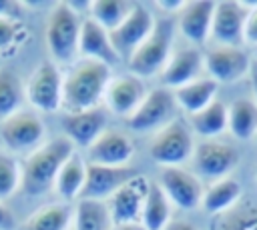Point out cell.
Segmentation results:
<instances>
[{"label":"cell","mask_w":257,"mask_h":230,"mask_svg":"<svg viewBox=\"0 0 257 230\" xmlns=\"http://www.w3.org/2000/svg\"><path fill=\"white\" fill-rule=\"evenodd\" d=\"M110 78V66L96 60L78 58L64 74L62 106L66 112H80L100 106Z\"/></svg>","instance_id":"1"},{"label":"cell","mask_w":257,"mask_h":230,"mask_svg":"<svg viewBox=\"0 0 257 230\" xmlns=\"http://www.w3.org/2000/svg\"><path fill=\"white\" fill-rule=\"evenodd\" d=\"M76 152L74 144L66 136H56L30 152L22 164L20 190L26 196H42L54 190L56 176L64 162Z\"/></svg>","instance_id":"2"},{"label":"cell","mask_w":257,"mask_h":230,"mask_svg":"<svg viewBox=\"0 0 257 230\" xmlns=\"http://www.w3.org/2000/svg\"><path fill=\"white\" fill-rule=\"evenodd\" d=\"M80 28H82V18L74 10L68 8L66 2H58L46 22V48L50 52L52 62L58 64H68L72 66L78 58V44H80Z\"/></svg>","instance_id":"3"},{"label":"cell","mask_w":257,"mask_h":230,"mask_svg":"<svg viewBox=\"0 0 257 230\" xmlns=\"http://www.w3.org/2000/svg\"><path fill=\"white\" fill-rule=\"evenodd\" d=\"M193 134L189 126L181 120H171L169 124H165L161 130L155 132L149 144V154L161 168L181 166L183 162L193 158Z\"/></svg>","instance_id":"4"},{"label":"cell","mask_w":257,"mask_h":230,"mask_svg":"<svg viewBox=\"0 0 257 230\" xmlns=\"http://www.w3.org/2000/svg\"><path fill=\"white\" fill-rule=\"evenodd\" d=\"M46 126L42 118L32 110H20L0 122V142L2 146L14 154H30L44 144Z\"/></svg>","instance_id":"5"},{"label":"cell","mask_w":257,"mask_h":230,"mask_svg":"<svg viewBox=\"0 0 257 230\" xmlns=\"http://www.w3.org/2000/svg\"><path fill=\"white\" fill-rule=\"evenodd\" d=\"M62 88L64 76L52 60H44L30 74L24 84V94L28 104L38 112H56L62 108Z\"/></svg>","instance_id":"6"},{"label":"cell","mask_w":257,"mask_h":230,"mask_svg":"<svg viewBox=\"0 0 257 230\" xmlns=\"http://www.w3.org/2000/svg\"><path fill=\"white\" fill-rule=\"evenodd\" d=\"M171 54H173V26L169 22H161L155 26L153 34L126 62L131 74L139 78H149L163 72Z\"/></svg>","instance_id":"7"},{"label":"cell","mask_w":257,"mask_h":230,"mask_svg":"<svg viewBox=\"0 0 257 230\" xmlns=\"http://www.w3.org/2000/svg\"><path fill=\"white\" fill-rule=\"evenodd\" d=\"M191 160L199 176L221 180L227 178L229 172L235 170V166L239 164V150L233 144L219 138L201 140L195 144Z\"/></svg>","instance_id":"8"},{"label":"cell","mask_w":257,"mask_h":230,"mask_svg":"<svg viewBox=\"0 0 257 230\" xmlns=\"http://www.w3.org/2000/svg\"><path fill=\"white\" fill-rule=\"evenodd\" d=\"M157 182L173 206L181 210H195L201 206L205 190L197 174L181 166H169L159 170Z\"/></svg>","instance_id":"9"},{"label":"cell","mask_w":257,"mask_h":230,"mask_svg":"<svg viewBox=\"0 0 257 230\" xmlns=\"http://www.w3.org/2000/svg\"><path fill=\"white\" fill-rule=\"evenodd\" d=\"M141 174L135 166H102L86 162V180L78 200L108 202L118 188H122L131 178Z\"/></svg>","instance_id":"10"},{"label":"cell","mask_w":257,"mask_h":230,"mask_svg":"<svg viewBox=\"0 0 257 230\" xmlns=\"http://www.w3.org/2000/svg\"><path fill=\"white\" fill-rule=\"evenodd\" d=\"M155 26H157V22H155L151 10L145 4L135 2L133 10L124 18V22L116 30L110 32V40H112L116 54L124 56L128 60L143 46V42L153 34Z\"/></svg>","instance_id":"11"},{"label":"cell","mask_w":257,"mask_h":230,"mask_svg":"<svg viewBox=\"0 0 257 230\" xmlns=\"http://www.w3.org/2000/svg\"><path fill=\"white\" fill-rule=\"evenodd\" d=\"M175 96L169 88H153L147 92L141 106L126 118V126L135 132H149V130H161L165 124L173 120V108H175Z\"/></svg>","instance_id":"12"},{"label":"cell","mask_w":257,"mask_h":230,"mask_svg":"<svg viewBox=\"0 0 257 230\" xmlns=\"http://www.w3.org/2000/svg\"><path fill=\"white\" fill-rule=\"evenodd\" d=\"M249 16V6L243 2H215L211 40L215 46H241L245 42V24Z\"/></svg>","instance_id":"13"},{"label":"cell","mask_w":257,"mask_h":230,"mask_svg":"<svg viewBox=\"0 0 257 230\" xmlns=\"http://www.w3.org/2000/svg\"><path fill=\"white\" fill-rule=\"evenodd\" d=\"M203 56L209 78L217 84H231L249 76L251 58L241 46H211Z\"/></svg>","instance_id":"14"},{"label":"cell","mask_w":257,"mask_h":230,"mask_svg":"<svg viewBox=\"0 0 257 230\" xmlns=\"http://www.w3.org/2000/svg\"><path fill=\"white\" fill-rule=\"evenodd\" d=\"M151 182L147 176L137 174L122 188L114 192V196L106 202L112 224H135L141 222L143 206L151 190Z\"/></svg>","instance_id":"15"},{"label":"cell","mask_w":257,"mask_h":230,"mask_svg":"<svg viewBox=\"0 0 257 230\" xmlns=\"http://www.w3.org/2000/svg\"><path fill=\"white\" fill-rule=\"evenodd\" d=\"M137 148L131 134L118 128H106L88 148L86 162L102 166H128Z\"/></svg>","instance_id":"16"},{"label":"cell","mask_w":257,"mask_h":230,"mask_svg":"<svg viewBox=\"0 0 257 230\" xmlns=\"http://www.w3.org/2000/svg\"><path fill=\"white\" fill-rule=\"evenodd\" d=\"M147 92L149 90H147L143 78H139L131 72L112 76L106 86V92H104V104L112 114L128 118L141 106Z\"/></svg>","instance_id":"17"},{"label":"cell","mask_w":257,"mask_h":230,"mask_svg":"<svg viewBox=\"0 0 257 230\" xmlns=\"http://www.w3.org/2000/svg\"><path fill=\"white\" fill-rule=\"evenodd\" d=\"M108 116L102 106L90 108V110H80V112H66L62 118V130L64 136L80 148H88L108 126Z\"/></svg>","instance_id":"18"},{"label":"cell","mask_w":257,"mask_h":230,"mask_svg":"<svg viewBox=\"0 0 257 230\" xmlns=\"http://www.w3.org/2000/svg\"><path fill=\"white\" fill-rule=\"evenodd\" d=\"M205 68V56L197 46H181L173 50L167 66L161 72L165 88H181L197 78H201V70Z\"/></svg>","instance_id":"19"},{"label":"cell","mask_w":257,"mask_h":230,"mask_svg":"<svg viewBox=\"0 0 257 230\" xmlns=\"http://www.w3.org/2000/svg\"><path fill=\"white\" fill-rule=\"evenodd\" d=\"M213 12H215V2L209 0L187 2L179 12V20H177L179 32L185 36V40L191 46H201L211 38Z\"/></svg>","instance_id":"20"},{"label":"cell","mask_w":257,"mask_h":230,"mask_svg":"<svg viewBox=\"0 0 257 230\" xmlns=\"http://www.w3.org/2000/svg\"><path fill=\"white\" fill-rule=\"evenodd\" d=\"M78 56L80 58H88V60H96L102 62L106 66H114L120 56L116 54L112 40H110V32L104 30L100 24H96L90 16L82 18V28H80V44H78Z\"/></svg>","instance_id":"21"},{"label":"cell","mask_w":257,"mask_h":230,"mask_svg":"<svg viewBox=\"0 0 257 230\" xmlns=\"http://www.w3.org/2000/svg\"><path fill=\"white\" fill-rule=\"evenodd\" d=\"M74 208L68 202H50L36 208L16 230H72Z\"/></svg>","instance_id":"22"},{"label":"cell","mask_w":257,"mask_h":230,"mask_svg":"<svg viewBox=\"0 0 257 230\" xmlns=\"http://www.w3.org/2000/svg\"><path fill=\"white\" fill-rule=\"evenodd\" d=\"M241 196H243V186L235 178L227 176V178L215 180L205 190L203 200H201V208L207 214L223 216L241 202Z\"/></svg>","instance_id":"23"},{"label":"cell","mask_w":257,"mask_h":230,"mask_svg":"<svg viewBox=\"0 0 257 230\" xmlns=\"http://www.w3.org/2000/svg\"><path fill=\"white\" fill-rule=\"evenodd\" d=\"M219 92V84L213 80V78H197L177 90H173V96H175V102L191 116L199 110H203L205 106H209L215 96Z\"/></svg>","instance_id":"24"},{"label":"cell","mask_w":257,"mask_h":230,"mask_svg":"<svg viewBox=\"0 0 257 230\" xmlns=\"http://www.w3.org/2000/svg\"><path fill=\"white\" fill-rule=\"evenodd\" d=\"M84 180H86V160L78 152H74L60 168L54 182V192L62 198V202L70 204L72 200L80 198Z\"/></svg>","instance_id":"25"},{"label":"cell","mask_w":257,"mask_h":230,"mask_svg":"<svg viewBox=\"0 0 257 230\" xmlns=\"http://www.w3.org/2000/svg\"><path fill=\"white\" fill-rule=\"evenodd\" d=\"M227 130L237 140H251L257 136V102L251 98H237L227 106Z\"/></svg>","instance_id":"26"},{"label":"cell","mask_w":257,"mask_h":230,"mask_svg":"<svg viewBox=\"0 0 257 230\" xmlns=\"http://www.w3.org/2000/svg\"><path fill=\"white\" fill-rule=\"evenodd\" d=\"M191 128L203 140L219 138L227 130V106L215 98L209 106L191 114Z\"/></svg>","instance_id":"27"},{"label":"cell","mask_w":257,"mask_h":230,"mask_svg":"<svg viewBox=\"0 0 257 230\" xmlns=\"http://www.w3.org/2000/svg\"><path fill=\"white\" fill-rule=\"evenodd\" d=\"M171 202L165 196V192L161 190L159 182L153 180L151 182V190L149 196L145 200L143 206V214H141V224L147 230H165L167 224L171 222Z\"/></svg>","instance_id":"28"},{"label":"cell","mask_w":257,"mask_h":230,"mask_svg":"<svg viewBox=\"0 0 257 230\" xmlns=\"http://www.w3.org/2000/svg\"><path fill=\"white\" fill-rule=\"evenodd\" d=\"M112 218L106 202L78 200L74 206L72 230H112Z\"/></svg>","instance_id":"29"},{"label":"cell","mask_w":257,"mask_h":230,"mask_svg":"<svg viewBox=\"0 0 257 230\" xmlns=\"http://www.w3.org/2000/svg\"><path fill=\"white\" fill-rule=\"evenodd\" d=\"M24 84L20 76L10 68H0V122L22 110Z\"/></svg>","instance_id":"30"},{"label":"cell","mask_w":257,"mask_h":230,"mask_svg":"<svg viewBox=\"0 0 257 230\" xmlns=\"http://www.w3.org/2000/svg\"><path fill=\"white\" fill-rule=\"evenodd\" d=\"M135 2H124V0H94L90 2V18L100 24L104 30L112 32L116 30L124 18L128 16V12L133 10Z\"/></svg>","instance_id":"31"},{"label":"cell","mask_w":257,"mask_h":230,"mask_svg":"<svg viewBox=\"0 0 257 230\" xmlns=\"http://www.w3.org/2000/svg\"><path fill=\"white\" fill-rule=\"evenodd\" d=\"M213 230H257V206L237 204L223 216H217Z\"/></svg>","instance_id":"32"},{"label":"cell","mask_w":257,"mask_h":230,"mask_svg":"<svg viewBox=\"0 0 257 230\" xmlns=\"http://www.w3.org/2000/svg\"><path fill=\"white\" fill-rule=\"evenodd\" d=\"M20 182H22V164L12 154L0 150V202H4L16 190H20Z\"/></svg>","instance_id":"33"},{"label":"cell","mask_w":257,"mask_h":230,"mask_svg":"<svg viewBox=\"0 0 257 230\" xmlns=\"http://www.w3.org/2000/svg\"><path fill=\"white\" fill-rule=\"evenodd\" d=\"M28 40V30L18 18L0 16V54H16Z\"/></svg>","instance_id":"34"},{"label":"cell","mask_w":257,"mask_h":230,"mask_svg":"<svg viewBox=\"0 0 257 230\" xmlns=\"http://www.w3.org/2000/svg\"><path fill=\"white\" fill-rule=\"evenodd\" d=\"M245 42L257 48V4L249 6V16H247V24H245Z\"/></svg>","instance_id":"35"},{"label":"cell","mask_w":257,"mask_h":230,"mask_svg":"<svg viewBox=\"0 0 257 230\" xmlns=\"http://www.w3.org/2000/svg\"><path fill=\"white\" fill-rule=\"evenodd\" d=\"M16 226L14 214L10 212L8 206H4V202H0V230H12Z\"/></svg>","instance_id":"36"},{"label":"cell","mask_w":257,"mask_h":230,"mask_svg":"<svg viewBox=\"0 0 257 230\" xmlns=\"http://www.w3.org/2000/svg\"><path fill=\"white\" fill-rule=\"evenodd\" d=\"M18 12H20V6L16 2L0 0V16H4V18H18Z\"/></svg>","instance_id":"37"},{"label":"cell","mask_w":257,"mask_h":230,"mask_svg":"<svg viewBox=\"0 0 257 230\" xmlns=\"http://www.w3.org/2000/svg\"><path fill=\"white\" fill-rule=\"evenodd\" d=\"M185 4L187 2H183V0H161V2H157V6L165 12H181Z\"/></svg>","instance_id":"38"},{"label":"cell","mask_w":257,"mask_h":230,"mask_svg":"<svg viewBox=\"0 0 257 230\" xmlns=\"http://www.w3.org/2000/svg\"><path fill=\"white\" fill-rule=\"evenodd\" d=\"M165 230H199L193 222H189V220H183V218H177V220H171L169 224H167V228Z\"/></svg>","instance_id":"39"},{"label":"cell","mask_w":257,"mask_h":230,"mask_svg":"<svg viewBox=\"0 0 257 230\" xmlns=\"http://www.w3.org/2000/svg\"><path fill=\"white\" fill-rule=\"evenodd\" d=\"M249 82H251V90H253V96L257 100V58L251 60V68H249Z\"/></svg>","instance_id":"40"},{"label":"cell","mask_w":257,"mask_h":230,"mask_svg":"<svg viewBox=\"0 0 257 230\" xmlns=\"http://www.w3.org/2000/svg\"><path fill=\"white\" fill-rule=\"evenodd\" d=\"M112 230H147L141 222H135V224H114Z\"/></svg>","instance_id":"41"},{"label":"cell","mask_w":257,"mask_h":230,"mask_svg":"<svg viewBox=\"0 0 257 230\" xmlns=\"http://www.w3.org/2000/svg\"><path fill=\"white\" fill-rule=\"evenodd\" d=\"M255 58H257V48H255Z\"/></svg>","instance_id":"42"},{"label":"cell","mask_w":257,"mask_h":230,"mask_svg":"<svg viewBox=\"0 0 257 230\" xmlns=\"http://www.w3.org/2000/svg\"><path fill=\"white\" fill-rule=\"evenodd\" d=\"M255 178H257V168H255Z\"/></svg>","instance_id":"43"}]
</instances>
